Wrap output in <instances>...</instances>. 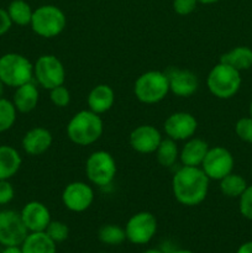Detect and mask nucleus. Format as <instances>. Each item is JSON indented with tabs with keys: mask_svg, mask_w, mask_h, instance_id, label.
<instances>
[{
	"mask_svg": "<svg viewBox=\"0 0 252 253\" xmlns=\"http://www.w3.org/2000/svg\"><path fill=\"white\" fill-rule=\"evenodd\" d=\"M210 179L200 167L182 166L172 178L174 199L184 207L202 204L209 192Z\"/></svg>",
	"mask_w": 252,
	"mask_h": 253,
	"instance_id": "1",
	"label": "nucleus"
},
{
	"mask_svg": "<svg viewBox=\"0 0 252 253\" xmlns=\"http://www.w3.org/2000/svg\"><path fill=\"white\" fill-rule=\"evenodd\" d=\"M104 132V123L99 114L91 110H81L72 116L67 125V136L78 146L95 143Z\"/></svg>",
	"mask_w": 252,
	"mask_h": 253,
	"instance_id": "2",
	"label": "nucleus"
},
{
	"mask_svg": "<svg viewBox=\"0 0 252 253\" xmlns=\"http://www.w3.org/2000/svg\"><path fill=\"white\" fill-rule=\"evenodd\" d=\"M169 93L168 77L165 72L148 71L141 74L133 84V94L138 101L147 105L162 101Z\"/></svg>",
	"mask_w": 252,
	"mask_h": 253,
	"instance_id": "3",
	"label": "nucleus"
},
{
	"mask_svg": "<svg viewBox=\"0 0 252 253\" xmlns=\"http://www.w3.org/2000/svg\"><path fill=\"white\" fill-rule=\"evenodd\" d=\"M34 79V64L24 54L9 52L0 57V81L5 86L17 88Z\"/></svg>",
	"mask_w": 252,
	"mask_h": 253,
	"instance_id": "4",
	"label": "nucleus"
},
{
	"mask_svg": "<svg viewBox=\"0 0 252 253\" xmlns=\"http://www.w3.org/2000/svg\"><path fill=\"white\" fill-rule=\"evenodd\" d=\"M30 26L37 36L53 39L61 35L66 29V14L56 5H41L34 10Z\"/></svg>",
	"mask_w": 252,
	"mask_h": 253,
	"instance_id": "5",
	"label": "nucleus"
},
{
	"mask_svg": "<svg viewBox=\"0 0 252 253\" xmlns=\"http://www.w3.org/2000/svg\"><path fill=\"white\" fill-rule=\"evenodd\" d=\"M241 74L237 69L219 62L210 69L207 85L210 93L219 99H230L241 86Z\"/></svg>",
	"mask_w": 252,
	"mask_h": 253,
	"instance_id": "6",
	"label": "nucleus"
},
{
	"mask_svg": "<svg viewBox=\"0 0 252 253\" xmlns=\"http://www.w3.org/2000/svg\"><path fill=\"white\" fill-rule=\"evenodd\" d=\"M118 167L113 155L106 151H95L85 161V174L96 187H106L115 179Z\"/></svg>",
	"mask_w": 252,
	"mask_h": 253,
	"instance_id": "7",
	"label": "nucleus"
},
{
	"mask_svg": "<svg viewBox=\"0 0 252 253\" xmlns=\"http://www.w3.org/2000/svg\"><path fill=\"white\" fill-rule=\"evenodd\" d=\"M34 78L43 89L51 90L66 82V68L54 54H42L34 64Z\"/></svg>",
	"mask_w": 252,
	"mask_h": 253,
	"instance_id": "8",
	"label": "nucleus"
},
{
	"mask_svg": "<svg viewBox=\"0 0 252 253\" xmlns=\"http://www.w3.org/2000/svg\"><path fill=\"white\" fill-rule=\"evenodd\" d=\"M157 227V219L152 212H136L126 222V240L138 246L147 245L155 237Z\"/></svg>",
	"mask_w": 252,
	"mask_h": 253,
	"instance_id": "9",
	"label": "nucleus"
},
{
	"mask_svg": "<svg viewBox=\"0 0 252 253\" xmlns=\"http://www.w3.org/2000/svg\"><path fill=\"white\" fill-rule=\"evenodd\" d=\"M235 161L231 152L221 146H215L209 148L200 168L204 170L209 179L220 180L232 173Z\"/></svg>",
	"mask_w": 252,
	"mask_h": 253,
	"instance_id": "10",
	"label": "nucleus"
},
{
	"mask_svg": "<svg viewBox=\"0 0 252 253\" xmlns=\"http://www.w3.org/2000/svg\"><path fill=\"white\" fill-rule=\"evenodd\" d=\"M27 231L20 212L14 210L0 211V245L2 246H21L26 239Z\"/></svg>",
	"mask_w": 252,
	"mask_h": 253,
	"instance_id": "11",
	"label": "nucleus"
},
{
	"mask_svg": "<svg viewBox=\"0 0 252 253\" xmlns=\"http://www.w3.org/2000/svg\"><path fill=\"white\" fill-rule=\"evenodd\" d=\"M94 202V190L85 182H72L62 192V203L73 212H83L91 207Z\"/></svg>",
	"mask_w": 252,
	"mask_h": 253,
	"instance_id": "12",
	"label": "nucleus"
},
{
	"mask_svg": "<svg viewBox=\"0 0 252 253\" xmlns=\"http://www.w3.org/2000/svg\"><path fill=\"white\" fill-rule=\"evenodd\" d=\"M198 128V121L195 116L185 111L173 113L166 119L163 130L168 138L174 141H187L195 135Z\"/></svg>",
	"mask_w": 252,
	"mask_h": 253,
	"instance_id": "13",
	"label": "nucleus"
},
{
	"mask_svg": "<svg viewBox=\"0 0 252 253\" xmlns=\"http://www.w3.org/2000/svg\"><path fill=\"white\" fill-rule=\"evenodd\" d=\"M162 133L153 125H140L130 133V146L141 155L155 153L162 141Z\"/></svg>",
	"mask_w": 252,
	"mask_h": 253,
	"instance_id": "14",
	"label": "nucleus"
},
{
	"mask_svg": "<svg viewBox=\"0 0 252 253\" xmlns=\"http://www.w3.org/2000/svg\"><path fill=\"white\" fill-rule=\"evenodd\" d=\"M168 84L169 91L179 98H189L197 93L199 88V79L197 74L193 73L189 69L173 68L168 71Z\"/></svg>",
	"mask_w": 252,
	"mask_h": 253,
	"instance_id": "15",
	"label": "nucleus"
},
{
	"mask_svg": "<svg viewBox=\"0 0 252 253\" xmlns=\"http://www.w3.org/2000/svg\"><path fill=\"white\" fill-rule=\"evenodd\" d=\"M20 215L29 232L46 231L52 220L48 208L37 200L26 203L20 211Z\"/></svg>",
	"mask_w": 252,
	"mask_h": 253,
	"instance_id": "16",
	"label": "nucleus"
},
{
	"mask_svg": "<svg viewBox=\"0 0 252 253\" xmlns=\"http://www.w3.org/2000/svg\"><path fill=\"white\" fill-rule=\"evenodd\" d=\"M53 142L52 133L44 127H32L24 135L22 148L30 156H41L49 150Z\"/></svg>",
	"mask_w": 252,
	"mask_h": 253,
	"instance_id": "17",
	"label": "nucleus"
},
{
	"mask_svg": "<svg viewBox=\"0 0 252 253\" xmlns=\"http://www.w3.org/2000/svg\"><path fill=\"white\" fill-rule=\"evenodd\" d=\"M115 103V91L108 84H98L86 96L88 109L95 114H104L110 110Z\"/></svg>",
	"mask_w": 252,
	"mask_h": 253,
	"instance_id": "18",
	"label": "nucleus"
},
{
	"mask_svg": "<svg viewBox=\"0 0 252 253\" xmlns=\"http://www.w3.org/2000/svg\"><path fill=\"white\" fill-rule=\"evenodd\" d=\"M209 145L202 138L193 136L192 138L185 141L183 147L179 151V160L183 166L188 167H200L209 151Z\"/></svg>",
	"mask_w": 252,
	"mask_h": 253,
	"instance_id": "19",
	"label": "nucleus"
},
{
	"mask_svg": "<svg viewBox=\"0 0 252 253\" xmlns=\"http://www.w3.org/2000/svg\"><path fill=\"white\" fill-rule=\"evenodd\" d=\"M40 100V91L34 82H29L15 88L12 104L16 108L17 113L27 114L35 110Z\"/></svg>",
	"mask_w": 252,
	"mask_h": 253,
	"instance_id": "20",
	"label": "nucleus"
},
{
	"mask_svg": "<svg viewBox=\"0 0 252 253\" xmlns=\"http://www.w3.org/2000/svg\"><path fill=\"white\" fill-rule=\"evenodd\" d=\"M22 158L19 151L9 145H0V180H10L19 172Z\"/></svg>",
	"mask_w": 252,
	"mask_h": 253,
	"instance_id": "21",
	"label": "nucleus"
},
{
	"mask_svg": "<svg viewBox=\"0 0 252 253\" xmlns=\"http://www.w3.org/2000/svg\"><path fill=\"white\" fill-rule=\"evenodd\" d=\"M21 249L24 253H57V244L44 231L29 232Z\"/></svg>",
	"mask_w": 252,
	"mask_h": 253,
	"instance_id": "22",
	"label": "nucleus"
},
{
	"mask_svg": "<svg viewBox=\"0 0 252 253\" xmlns=\"http://www.w3.org/2000/svg\"><path fill=\"white\" fill-rule=\"evenodd\" d=\"M221 63L227 64L239 72L247 71L252 67V49L246 46H239L230 49L220 57Z\"/></svg>",
	"mask_w": 252,
	"mask_h": 253,
	"instance_id": "23",
	"label": "nucleus"
},
{
	"mask_svg": "<svg viewBox=\"0 0 252 253\" xmlns=\"http://www.w3.org/2000/svg\"><path fill=\"white\" fill-rule=\"evenodd\" d=\"M6 11L12 25L27 26V25L31 24L34 10H32L31 5L25 0H12L7 6Z\"/></svg>",
	"mask_w": 252,
	"mask_h": 253,
	"instance_id": "24",
	"label": "nucleus"
},
{
	"mask_svg": "<svg viewBox=\"0 0 252 253\" xmlns=\"http://www.w3.org/2000/svg\"><path fill=\"white\" fill-rule=\"evenodd\" d=\"M155 153L160 166L165 168L172 167V166L175 165L178 158H179V150H178L177 141L168 137L162 138Z\"/></svg>",
	"mask_w": 252,
	"mask_h": 253,
	"instance_id": "25",
	"label": "nucleus"
},
{
	"mask_svg": "<svg viewBox=\"0 0 252 253\" xmlns=\"http://www.w3.org/2000/svg\"><path fill=\"white\" fill-rule=\"evenodd\" d=\"M220 190L227 198H240L245 189L247 188V183L244 177L236 173H230L226 177L219 180Z\"/></svg>",
	"mask_w": 252,
	"mask_h": 253,
	"instance_id": "26",
	"label": "nucleus"
},
{
	"mask_svg": "<svg viewBox=\"0 0 252 253\" xmlns=\"http://www.w3.org/2000/svg\"><path fill=\"white\" fill-rule=\"evenodd\" d=\"M98 239L101 244L108 246H119L126 241L125 227L115 224H106L99 229Z\"/></svg>",
	"mask_w": 252,
	"mask_h": 253,
	"instance_id": "27",
	"label": "nucleus"
},
{
	"mask_svg": "<svg viewBox=\"0 0 252 253\" xmlns=\"http://www.w3.org/2000/svg\"><path fill=\"white\" fill-rule=\"evenodd\" d=\"M17 118V110L11 100L4 96L0 98V133L10 130L15 125Z\"/></svg>",
	"mask_w": 252,
	"mask_h": 253,
	"instance_id": "28",
	"label": "nucleus"
},
{
	"mask_svg": "<svg viewBox=\"0 0 252 253\" xmlns=\"http://www.w3.org/2000/svg\"><path fill=\"white\" fill-rule=\"evenodd\" d=\"M44 232L48 235L52 241H54L58 245L68 239L69 227L66 222L58 221V220H51V222L48 224Z\"/></svg>",
	"mask_w": 252,
	"mask_h": 253,
	"instance_id": "29",
	"label": "nucleus"
},
{
	"mask_svg": "<svg viewBox=\"0 0 252 253\" xmlns=\"http://www.w3.org/2000/svg\"><path fill=\"white\" fill-rule=\"evenodd\" d=\"M49 99L57 108H66L71 103V93L63 84L49 90Z\"/></svg>",
	"mask_w": 252,
	"mask_h": 253,
	"instance_id": "30",
	"label": "nucleus"
},
{
	"mask_svg": "<svg viewBox=\"0 0 252 253\" xmlns=\"http://www.w3.org/2000/svg\"><path fill=\"white\" fill-rule=\"evenodd\" d=\"M235 132L240 140L252 143V118H242L235 125Z\"/></svg>",
	"mask_w": 252,
	"mask_h": 253,
	"instance_id": "31",
	"label": "nucleus"
},
{
	"mask_svg": "<svg viewBox=\"0 0 252 253\" xmlns=\"http://www.w3.org/2000/svg\"><path fill=\"white\" fill-rule=\"evenodd\" d=\"M239 199V209L241 215L245 219L252 220V185H247Z\"/></svg>",
	"mask_w": 252,
	"mask_h": 253,
	"instance_id": "32",
	"label": "nucleus"
},
{
	"mask_svg": "<svg viewBox=\"0 0 252 253\" xmlns=\"http://www.w3.org/2000/svg\"><path fill=\"white\" fill-rule=\"evenodd\" d=\"M198 4H199L198 0H173L172 6L175 14L180 16H187L197 9Z\"/></svg>",
	"mask_w": 252,
	"mask_h": 253,
	"instance_id": "33",
	"label": "nucleus"
},
{
	"mask_svg": "<svg viewBox=\"0 0 252 253\" xmlns=\"http://www.w3.org/2000/svg\"><path fill=\"white\" fill-rule=\"evenodd\" d=\"M15 189L10 180H0V205H6L12 202Z\"/></svg>",
	"mask_w": 252,
	"mask_h": 253,
	"instance_id": "34",
	"label": "nucleus"
},
{
	"mask_svg": "<svg viewBox=\"0 0 252 253\" xmlns=\"http://www.w3.org/2000/svg\"><path fill=\"white\" fill-rule=\"evenodd\" d=\"M12 26V22L10 20L9 15H7L6 9L0 7V37L4 36Z\"/></svg>",
	"mask_w": 252,
	"mask_h": 253,
	"instance_id": "35",
	"label": "nucleus"
},
{
	"mask_svg": "<svg viewBox=\"0 0 252 253\" xmlns=\"http://www.w3.org/2000/svg\"><path fill=\"white\" fill-rule=\"evenodd\" d=\"M236 253H252V241L245 242L237 249Z\"/></svg>",
	"mask_w": 252,
	"mask_h": 253,
	"instance_id": "36",
	"label": "nucleus"
},
{
	"mask_svg": "<svg viewBox=\"0 0 252 253\" xmlns=\"http://www.w3.org/2000/svg\"><path fill=\"white\" fill-rule=\"evenodd\" d=\"M1 253H24L21 246H4Z\"/></svg>",
	"mask_w": 252,
	"mask_h": 253,
	"instance_id": "37",
	"label": "nucleus"
},
{
	"mask_svg": "<svg viewBox=\"0 0 252 253\" xmlns=\"http://www.w3.org/2000/svg\"><path fill=\"white\" fill-rule=\"evenodd\" d=\"M220 1V0H198V2L199 4H204V5H211V4H215V2Z\"/></svg>",
	"mask_w": 252,
	"mask_h": 253,
	"instance_id": "38",
	"label": "nucleus"
},
{
	"mask_svg": "<svg viewBox=\"0 0 252 253\" xmlns=\"http://www.w3.org/2000/svg\"><path fill=\"white\" fill-rule=\"evenodd\" d=\"M142 253H165L162 250H158V249H150V250H146Z\"/></svg>",
	"mask_w": 252,
	"mask_h": 253,
	"instance_id": "39",
	"label": "nucleus"
},
{
	"mask_svg": "<svg viewBox=\"0 0 252 253\" xmlns=\"http://www.w3.org/2000/svg\"><path fill=\"white\" fill-rule=\"evenodd\" d=\"M170 253H194V252L190 251V250H174V251H172Z\"/></svg>",
	"mask_w": 252,
	"mask_h": 253,
	"instance_id": "40",
	"label": "nucleus"
},
{
	"mask_svg": "<svg viewBox=\"0 0 252 253\" xmlns=\"http://www.w3.org/2000/svg\"><path fill=\"white\" fill-rule=\"evenodd\" d=\"M4 89H5V84L0 81V98H2V95H4Z\"/></svg>",
	"mask_w": 252,
	"mask_h": 253,
	"instance_id": "41",
	"label": "nucleus"
},
{
	"mask_svg": "<svg viewBox=\"0 0 252 253\" xmlns=\"http://www.w3.org/2000/svg\"><path fill=\"white\" fill-rule=\"evenodd\" d=\"M250 115H251L252 118V101H251V105H250Z\"/></svg>",
	"mask_w": 252,
	"mask_h": 253,
	"instance_id": "42",
	"label": "nucleus"
},
{
	"mask_svg": "<svg viewBox=\"0 0 252 253\" xmlns=\"http://www.w3.org/2000/svg\"><path fill=\"white\" fill-rule=\"evenodd\" d=\"M100 253H106V252H100Z\"/></svg>",
	"mask_w": 252,
	"mask_h": 253,
	"instance_id": "43",
	"label": "nucleus"
}]
</instances>
